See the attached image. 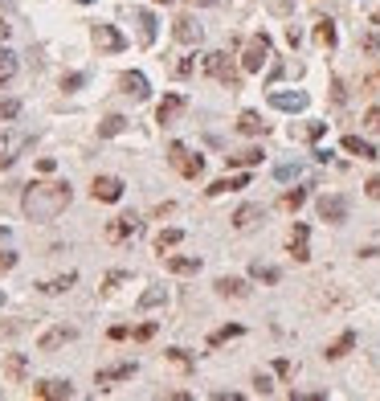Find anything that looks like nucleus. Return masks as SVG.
Wrapping results in <instances>:
<instances>
[{
	"instance_id": "obj_37",
	"label": "nucleus",
	"mask_w": 380,
	"mask_h": 401,
	"mask_svg": "<svg viewBox=\"0 0 380 401\" xmlns=\"http://www.w3.org/2000/svg\"><path fill=\"white\" fill-rule=\"evenodd\" d=\"M168 360L176 364V368H192V357H188L184 348H168Z\"/></svg>"
},
{
	"instance_id": "obj_27",
	"label": "nucleus",
	"mask_w": 380,
	"mask_h": 401,
	"mask_svg": "<svg viewBox=\"0 0 380 401\" xmlns=\"http://www.w3.org/2000/svg\"><path fill=\"white\" fill-rule=\"evenodd\" d=\"M242 332H246L242 323H225V328H217V332H212V336H209V348H221V344H229V340H237Z\"/></svg>"
},
{
	"instance_id": "obj_16",
	"label": "nucleus",
	"mask_w": 380,
	"mask_h": 401,
	"mask_svg": "<svg viewBox=\"0 0 380 401\" xmlns=\"http://www.w3.org/2000/svg\"><path fill=\"white\" fill-rule=\"evenodd\" d=\"M184 107H188V98H184V94H164V103L156 107V123H172Z\"/></svg>"
},
{
	"instance_id": "obj_9",
	"label": "nucleus",
	"mask_w": 380,
	"mask_h": 401,
	"mask_svg": "<svg viewBox=\"0 0 380 401\" xmlns=\"http://www.w3.org/2000/svg\"><path fill=\"white\" fill-rule=\"evenodd\" d=\"M287 250H291V258H295V262H307V258H311V229H307L302 222H295Z\"/></svg>"
},
{
	"instance_id": "obj_26",
	"label": "nucleus",
	"mask_w": 380,
	"mask_h": 401,
	"mask_svg": "<svg viewBox=\"0 0 380 401\" xmlns=\"http://www.w3.org/2000/svg\"><path fill=\"white\" fill-rule=\"evenodd\" d=\"M74 283H78V274L70 270V274H62V278H49V283H42L37 291H42V295H62V291H70Z\"/></svg>"
},
{
	"instance_id": "obj_57",
	"label": "nucleus",
	"mask_w": 380,
	"mask_h": 401,
	"mask_svg": "<svg viewBox=\"0 0 380 401\" xmlns=\"http://www.w3.org/2000/svg\"><path fill=\"white\" fill-rule=\"evenodd\" d=\"M0 303H4V299H0Z\"/></svg>"
},
{
	"instance_id": "obj_36",
	"label": "nucleus",
	"mask_w": 380,
	"mask_h": 401,
	"mask_svg": "<svg viewBox=\"0 0 380 401\" xmlns=\"http://www.w3.org/2000/svg\"><path fill=\"white\" fill-rule=\"evenodd\" d=\"M17 115H21V98H0V123H8Z\"/></svg>"
},
{
	"instance_id": "obj_17",
	"label": "nucleus",
	"mask_w": 380,
	"mask_h": 401,
	"mask_svg": "<svg viewBox=\"0 0 380 401\" xmlns=\"http://www.w3.org/2000/svg\"><path fill=\"white\" fill-rule=\"evenodd\" d=\"M217 295H225V299H246V295H250V283L225 274V278H217Z\"/></svg>"
},
{
	"instance_id": "obj_15",
	"label": "nucleus",
	"mask_w": 380,
	"mask_h": 401,
	"mask_svg": "<svg viewBox=\"0 0 380 401\" xmlns=\"http://www.w3.org/2000/svg\"><path fill=\"white\" fill-rule=\"evenodd\" d=\"M4 377H8L12 385H21V381L29 377V357H25V353H8V357H4Z\"/></svg>"
},
{
	"instance_id": "obj_23",
	"label": "nucleus",
	"mask_w": 380,
	"mask_h": 401,
	"mask_svg": "<svg viewBox=\"0 0 380 401\" xmlns=\"http://www.w3.org/2000/svg\"><path fill=\"white\" fill-rule=\"evenodd\" d=\"M237 132L242 135H266V123H262L257 111H242V115H237Z\"/></svg>"
},
{
	"instance_id": "obj_56",
	"label": "nucleus",
	"mask_w": 380,
	"mask_h": 401,
	"mask_svg": "<svg viewBox=\"0 0 380 401\" xmlns=\"http://www.w3.org/2000/svg\"><path fill=\"white\" fill-rule=\"evenodd\" d=\"M156 4H168V0H156Z\"/></svg>"
},
{
	"instance_id": "obj_45",
	"label": "nucleus",
	"mask_w": 380,
	"mask_h": 401,
	"mask_svg": "<svg viewBox=\"0 0 380 401\" xmlns=\"http://www.w3.org/2000/svg\"><path fill=\"white\" fill-rule=\"evenodd\" d=\"M343 98H347V94H343V82L336 78V82H332V103H343Z\"/></svg>"
},
{
	"instance_id": "obj_31",
	"label": "nucleus",
	"mask_w": 380,
	"mask_h": 401,
	"mask_svg": "<svg viewBox=\"0 0 380 401\" xmlns=\"http://www.w3.org/2000/svg\"><path fill=\"white\" fill-rule=\"evenodd\" d=\"M278 205H282V209H291V213L302 209V205H307V184H298V188H291V193H282V201H278Z\"/></svg>"
},
{
	"instance_id": "obj_18",
	"label": "nucleus",
	"mask_w": 380,
	"mask_h": 401,
	"mask_svg": "<svg viewBox=\"0 0 380 401\" xmlns=\"http://www.w3.org/2000/svg\"><path fill=\"white\" fill-rule=\"evenodd\" d=\"M262 217H266V205H253L250 201V205H242V209L233 213V229H253Z\"/></svg>"
},
{
	"instance_id": "obj_51",
	"label": "nucleus",
	"mask_w": 380,
	"mask_h": 401,
	"mask_svg": "<svg viewBox=\"0 0 380 401\" xmlns=\"http://www.w3.org/2000/svg\"><path fill=\"white\" fill-rule=\"evenodd\" d=\"M8 33H12V25H8V21H0V42H4Z\"/></svg>"
},
{
	"instance_id": "obj_28",
	"label": "nucleus",
	"mask_w": 380,
	"mask_h": 401,
	"mask_svg": "<svg viewBox=\"0 0 380 401\" xmlns=\"http://www.w3.org/2000/svg\"><path fill=\"white\" fill-rule=\"evenodd\" d=\"M12 74H17V53L0 45V87H8V82H12Z\"/></svg>"
},
{
	"instance_id": "obj_53",
	"label": "nucleus",
	"mask_w": 380,
	"mask_h": 401,
	"mask_svg": "<svg viewBox=\"0 0 380 401\" xmlns=\"http://www.w3.org/2000/svg\"><path fill=\"white\" fill-rule=\"evenodd\" d=\"M372 25H380V8H377V12H372Z\"/></svg>"
},
{
	"instance_id": "obj_46",
	"label": "nucleus",
	"mask_w": 380,
	"mask_h": 401,
	"mask_svg": "<svg viewBox=\"0 0 380 401\" xmlns=\"http://www.w3.org/2000/svg\"><path fill=\"white\" fill-rule=\"evenodd\" d=\"M12 267H17V254H0V274L12 270Z\"/></svg>"
},
{
	"instance_id": "obj_2",
	"label": "nucleus",
	"mask_w": 380,
	"mask_h": 401,
	"mask_svg": "<svg viewBox=\"0 0 380 401\" xmlns=\"http://www.w3.org/2000/svg\"><path fill=\"white\" fill-rule=\"evenodd\" d=\"M205 74L209 78H217V82H225V87H242V74H237V66H233V57L229 53H221V49H212V53H205Z\"/></svg>"
},
{
	"instance_id": "obj_44",
	"label": "nucleus",
	"mask_w": 380,
	"mask_h": 401,
	"mask_svg": "<svg viewBox=\"0 0 380 401\" xmlns=\"http://www.w3.org/2000/svg\"><path fill=\"white\" fill-rule=\"evenodd\" d=\"M156 336V323H143V328H135V340H152Z\"/></svg>"
},
{
	"instance_id": "obj_22",
	"label": "nucleus",
	"mask_w": 380,
	"mask_h": 401,
	"mask_svg": "<svg viewBox=\"0 0 380 401\" xmlns=\"http://www.w3.org/2000/svg\"><path fill=\"white\" fill-rule=\"evenodd\" d=\"M168 270L172 274H197V270H201V258H197V254H172Z\"/></svg>"
},
{
	"instance_id": "obj_1",
	"label": "nucleus",
	"mask_w": 380,
	"mask_h": 401,
	"mask_svg": "<svg viewBox=\"0 0 380 401\" xmlns=\"http://www.w3.org/2000/svg\"><path fill=\"white\" fill-rule=\"evenodd\" d=\"M70 197H74V193H70V184L37 180V184H29V188H25L21 209H25V217H29V222H53V217H62V213H66Z\"/></svg>"
},
{
	"instance_id": "obj_29",
	"label": "nucleus",
	"mask_w": 380,
	"mask_h": 401,
	"mask_svg": "<svg viewBox=\"0 0 380 401\" xmlns=\"http://www.w3.org/2000/svg\"><path fill=\"white\" fill-rule=\"evenodd\" d=\"M352 344H356V332H343L339 340H332V344H327V353H323V357H327V360L347 357V348H352Z\"/></svg>"
},
{
	"instance_id": "obj_13",
	"label": "nucleus",
	"mask_w": 380,
	"mask_h": 401,
	"mask_svg": "<svg viewBox=\"0 0 380 401\" xmlns=\"http://www.w3.org/2000/svg\"><path fill=\"white\" fill-rule=\"evenodd\" d=\"M172 37L180 45H197L201 37H205V29L192 21V17H176V25H172Z\"/></svg>"
},
{
	"instance_id": "obj_38",
	"label": "nucleus",
	"mask_w": 380,
	"mask_h": 401,
	"mask_svg": "<svg viewBox=\"0 0 380 401\" xmlns=\"http://www.w3.org/2000/svg\"><path fill=\"white\" fill-rule=\"evenodd\" d=\"M364 127H368V132H380V107H368V111H364Z\"/></svg>"
},
{
	"instance_id": "obj_54",
	"label": "nucleus",
	"mask_w": 380,
	"mask_h": 401,
	"mask_svg": "<svg viewBox=\"0 0 380 401\" xmlns=\"http://www.w3.org/2000/svg\"><path fill=\"white\" fill-rule=\"evenodd\" d=\"M4 148H8V139H4V135H0V152H4Z\"/></svg>"
},
{
	"instance_id": "obj_19",
	"label": "nucleus",
	"mask_w": 380,
	"mask_h": 401,
	"mask_svg": "<svg viewBox=\"0 0 380 401\" xmlns=\"http://www.w3.org/2000/svg\"><path fill=\"white\" fill-rule=\"evenodd\" d=\"M135 373V364L131 360H123V364H111V368H98L94 373V385H111V381H127Z\"/></svg>"
},
{
	"instance_id": "obj_11",
	"label": "nucleus",
	"mask_w": 380,
	"mask_h": 401,
	"mask_svg": "<svg viewBox=\"0 0 380 401\" xmlns=\"http://www.w3.org/2000/svg\"><path fill=\"white\" fill-rule=\"evenodd\" d=\"M74 336H78V328H66V323H57V328H49L42 340H37V348H42V353H57V348H62V344H70Z\"/></svg>"
},
{
	"instance_id": "obj_34",
	"label": "nucleus",
	"mask_w": 380,
	"mask_h": 401,
	"mask_svg": "<svg viewBox=\"0 0 380 401\" xmlns=\"http://www.w3.org/2000/svg\"><path fill=\"white\" fill-rule=\"evenodd\" d=\"M123 127H127V119H123V115H107V119L98 123V135H102V139H111V135H119Z\"/></svg>"
},
{
	"instance_id": "obj_49",
	"label": "nucleus",
	"mask_w": 380,
	"mask_h": 401,
	"mask_svg": "<svg viewBox=\"0 0 380 401\" xmlns=\"http://www.w3.org/2000/svg\"><path fill=\"white\" fill-rule=\"evenodd\" d=\"M364 49H368V53H377V49H380V37H377V33H368V37H364Z\"/></svg>"
},
{
	"instance_id": "obj_12",
	"label": "nucleus",
	"mask_w": 380,
	"mask_h": 401,
	"mask_svg": "<svg viewBox=\"0 0 380 401\" xmlns=\"http://www.w3.org/2000/svg\"><path fill=\"white\" fill-rule=\"evenodd\" d=\"M33 398H42V401H70V398H74V385H70V381H42V385H33Z\"/></svg>"
},
{
	"instance_id": "obj_39",
	"label": "nucleus",
	"mask_w": 380,
	"mask_h": 401,
	"mask_svg": "<svg viewBox=\"0 0 380 401\" xmlns=\"http://www.w3.org/2000/svg\"><path fill=\"white\" fill-rule=\"evenodd\" d=\"M253 389H257V393H270V389H274V381H270L266 373H257V377H253Z\"/></svg>"
},
{
	"instance_id": "obj_42",
	"label": "nucleus",
	"mask_w": 380,
	"mask_h": 401,
	"mask_svg": "<svg viewBox=\"0 0 380 401\" xmlns=\"http://www.w3.org/2000/svg\"><path fill=\"white\" fill-rule=\"evenodd\" d=\"M295 8V0H270V12H278V17H287Z\"/></svg>"
},
{
	"instance_id": "obj_32",
	"label": "nucleus",
	"mask_w": 380,
	"mask_h": 401,
	"mask_svg": "<svg viewBox=\"0 0 380 401\" xmlns=\"http://www.w3.org/2000/svg\"><path fill=\"white\" fill-rule=\"evenodd\" d=\"M315 42H319V45H327V49H332V45L339 42V33H336V21H319V25H315Z\"/></svg>"
},
{
	"instance_id": "obj_3",
	"label": "nucleus",
	"mask_w": 380,
	"mask_h": 401,
	"mask_svg": "<svg viewBox=\"0 0 380 401\" xmlns=\"http://www.w3.org/2000/svg\"><path fill=\"white\" fill-rule=\"evenodd\" d=\"M168 164L180 172V177H188V180H197L201 172H205V160H201V156H192V152H188L180 139H176V143H168Z\"/></svg>"
},
{
	"instance_id": "obj_24",
	"label": "nucleus",
	"mask_w": 380,
	"mask_h": 401,
	"mask_svg": "<svg viewBox=\"0 0 380 401\" xmlns=\"http://www.w3.org/2000/svg\"><path fill=\"white\" fill-rule=\"evenodd\" d=\"M135 21H139V42L152 45L156 42V17H152L147 8H135Z\"/></svg>"
},
{
	"instance_id": "obj_7",
	"label": "nucleus",
	"mask_w": 380,
	"mask_h": 401,
	"mask_svg": "<svg viewBox=\"0 0 380 401\" xmlns=\"http://www.w3.org/2000/svg\"><path fill=\"white\" fill-rule=\"evenodd\" d=\"M123 180L119 177H94V184H90V197L94 201H102V205H115V201H123Z\"/></svg>"
},
{
	"instance_id": "obj_30",
	"label": "nucleus",
	"mask_w": 380,
	"mask_h": 401,
	"mask_svg": "<svg viewBox=\"0 0 380 401\" xmlns=\"http://www.w3.org/2000/svg\"><path fill=\"white\" fill-rule=\"evenodd\" d=\"M180 242H184V229H176V225L156 233V250H160V254H164V250H172V246H180Z\"/></svg>"
},
{
	"instance_id": "obj_40",
	"label": "nucleus",
	"mask_w": 380,
	"mask_h": 401,
	"mask_svg": "<svg viewBox=\"0 0 380 401\" xmlns=\"http://www.w3.org/2000/svg\"><path fill=\"white\" fill-rule=\"evenodd\" d=\"M86 82V74H66V78H62V90H78Z\"/></svg>"
},
{
	"instance_id": "obj_8",
	"label": "nucleus",
	"mask_w": 380,
	"mask_h": 401,
	"mask_svg": "<svg viewBox=\"0 0 380 401\" xmlns=\"http://www.w3.org/2000/svg\"><path fill=\"white\" fill-rule=\"evenodd\" d=\"M266 98L278 111H307V94L302 90H266Z\"/></svg>"
},
{
	"instance_id": "obj_55",
	"label": "nucleus",
	"mask_w": 380,
	"mask_h": 401,
	"mask_svg": "<svg viewBox=\"0 0 380 401\" xmlns=\"http://www.w3.org/2000/svg\"><path fill=\"white\" fill-rule=\"evenodd\" d=\"M74 4H94V0H74Z\"/></svg>"
},
{
	"instance_id": "obj_14",
	"label": "nucleus",
	"mask_w": 380,
	"mask_h": 401,
	"mask_svg": "<svg viewBox=\"0 0 380 401\" xmlns=\"http://www.w3.org/2000/svg\"><path fill=\"white\" fill-rule=\"evenodd\" d=\"M119 87H123L127 94H131V98H135V103H143V98H147V94H152V87H147V78H143V74H139V70H127L123 78H119Z\"/></svg>"
},
{
	"instance_id": "obj_47",
	"label": "nucleus",
	"mask_w": 380,
	"mask_h": 401,
	"mask_svg": "<svg viewBox=\"0 0 380 401\" xmlns=\"http://www.w3.org/2000/svg\"><path fill=\"white\" fill-rule=\"evenodd\" d=\"M323 132H327V123H311V127H307V139H319Z\"/></svg>"
},
{
	"instance_id": "obj_43",
	"label": "nucleus",
	"mask_w": 380,
	"mask_h": 401,
	"mask_svg": "<svg viewBox=\"0 0 380 401\" xmlns=\"http://www.w3.org/2000/svg\"><path fill=\"white\" fill-rule=\"evenodd\" d=\"M188 74H192V57H180L176 62V78H188Z\"/></svg>"
},
{
	"instance_id": "obj_10",
	"label": "nucleus",
	"mask_w": 380,
	"mask_h": 401,
	"mask_svg": "<svg viewBox=\"0 0 380 401\" xmlns=\"http://www.w3.org/2000/svg\"><path fill=\"white\" fill-rule=\"evenodd\" d=\"M139 229H143V222H139L135 213H123V217H115V222L107 225V238H111V242H127V238H135Z\"/></svg>"
},
{
	"instance_id": "obj_5",
	"label": "nucleus",
	"mask_w": 380,
	"mask_h": 401,
	"mask_svg": "<svg viewBox=\"0 0 380 401\" xmlns=\"http://www.w3.org/2000/svg\"><path fill=\"white\" fill-rule=\"evenodd\" d=\"M90 37H94V45H98L102 53H123L127 49V37L115 29V25H107V21H98V25L90 29Z\"/></svg>"
},
{
	"instance_id": "obj_21",
	"label": "nucleus",
	"mask_w": 380,
	"mask_h": 401,
	"mask_svg": "<svg viewBox=\"0 0 380 401\" xmlns=\"http://www.w3.org/2000/svg\"><path fill=\"white\" fill-rule=\"evenodd\" d=\"M250 177L246 172H237V177H225V180H212L209 188H205V197H221V193H233V188H246Z\"/></svg>"
},
{
	"instance_id": "obj_20",
	"label": "nucleus",
	"mask_w": 380,
	"mask_h": 401,
	"mask_svg": "<svg viewBox=\"0 0 380 401\" xmlns=\"http://www.w3.org/2000/svg\"><path fill=\"white\" fill-rule=\"evenodd\" d=\"M339 143H343V152H352V156H360V160H377V148H372L368 139H360V135H343Z\"/></svg>"
},
{
	"instance_id": "obj_25",
	"label": "nucleus",
	"mask_w": 380,
	"mask_h": 401,
	"mask_svg": "<svg viewBox=\"0 0 380 401\" xmlns=\"http://www.w3.org/2000/svg\"><path fill=\"white\" fill-rule=\"evenodd\" d=\"M168 303V291L164 287H147L143 295H139V312H152V308H164Z\"/></svg>"
},
{
	"instance_id": "obj_4",
	"label": "nucleus",
	"mask_w": 380,
	"mask_h": 401,
	"mask_svg": "<svg viewBox=\"0 0 380 401\" xmlns=\"http://www.w3.org/2000/svg\"><path fill=\"white\" fill-rule=\"evenodd\" d=\"M266 57H270V37H266V33H253L250 45H246V53H242V70H246V74H257V70L266 66Z\"/></svg>"
},
{
	"instance_id": "obj_50",
	"label": "nucleus",
	"mask_w": 380,
	"mask_h": 401,
	"mask_svg": "<svg viewBox=\"0 0 380 401\" xmlns=\"http://www.w3.org/2000/svg\"><path fill=\"white\" fill-rule=\"evenodd\" d=\"M364 193H368V197H380V177L368 180V184H364Z\"/></svg>"
},
{
	"instance_id": "obj_6",
	"label": "nucleus",
	"mask_w": 380,
	"mask_h": 401,
	"mask_svg": "<svg viewBox=\"0 0 380 401\" xmlns=\"http://www.w3.org/2000/svg\"><path fill=\"white\" fill-rule=\"evenodd\" d=\"M315 209H319V222H347V197H339V193H327V197H319L315 201Z\"/></svg>"
},
{
	"instance_id": "obj_33",
	"label": "nucleus",
	"mask_w": 380,
	"mask_h": 401,
	"mask_svg": "<svg viewBox=\"0 0 380 401\" xmlns=\"http://www.w3.org/2000/svg\"><path fill=\"white\" fill-rule=\"evenodd\" d=\"M250 164H262V148H250V152L229 156V168H250Z\"/></svg>"
},
{
	"instance_id": "obj_52",
	"label": "nucleus",
	"mask_w": 380,
	"mask_h": 401,
	"mask_svg": "<svg viewBox=\"0 0 380 401\" xmlns=\"http://www.w3.org/2000/svg\"><path fill=\"white\" fill-rule=\"evenodd\" d=\"M184 4H217V0H184Z\"/></svg>"
},
{
	"instance_id": "obj_35",
	"label": "nucleus",
	"mask_w": 380,
	"mask_h": 401,
	"mask_svg": "<svg viewBox=\"0 0 380 401\" xmlns=\"http://www.w3.org/2000/svg\"><path fill=\"white\" fill-rule=\"evenodd\" d=\"M250 274L257 278V283H278V278H282V274H278V267H262V262H253Z\"/></svg>"
},
{
	"instance_id": "obj_41",
	"label": "nucleus",
	"mask_w": 380,
	"mask_h": 401,
	"mask_svg": "<svg viewBox=\"0 0 380 401\" xmlns=\"http://www.w3.org/2000/svg\"><path fill=\"white\" fill-rule=\"evenodd\" d=\"M274 177H278V180H291V177H298V164H278V168H274Z\"/></svg>"
},
{
	"instance_id": "obj_48",
	"label": "nucleus",
	"mask_w": 380,
	"mask_h": 401,
	"mask_svg": "<svg viewBox=\"0 0 380 401\" xmlns=\"http://www.w3.org/2000/svg\"><path fill=\"white\" fill-rule=\"evenodd\" d=\"M274 373H278V377H291V360H274Z\"/></svg>"
}]
</instances>
